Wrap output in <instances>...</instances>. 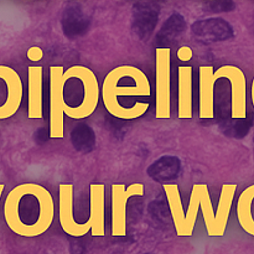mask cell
<instances>
[{"label": "cell", "instance_id": "obj_14", "mask_svg": "<svg viewBox=\"0 0 254 254\" xmlns=\"http://www.w3.org/2000/svg\"><path fill=\"white\" fill-rule=\"evenodd\" d=\"M236 213L241 228L254 237V184L247 186L238 196Z\"/></svg>", "mask_w": 254, "mask_h": 254}, {"label": "cell", "instance_id": "obj_10", "mask_svg": "<svg viewBox=\"0 0 254 254\" xmlns=\"http://www.w3.org/2000/svg\"><path fill=\"white\" fill-rule=\"evenodd\" d=\"M59 221L64 233L72 237H78V222L73 213V185H59Z\"/></svg>", "mask_w": 254, "mask_h": 254}, {"label": "cell", "instance_id": "obj_8", "mask_svg": "<svg viewBox=\"0 0 254 254\" xmlns=\"http://www.w3.org/2000/svg\"><path fill=\"white\" fill-rule=\"evenodd\" d=\"M62 66L50 67V138L62 139L64 136V102H62Z\"/></svg>", "mask_w": 254, "mask_h": 254}, {"label": "cell", "instance_id": "obj_3", "mask_svg": "<svg viewBox=\"0 0 254 254\" xmlns=\"http://www.w3.org/2000/svg\"><path fill=\"white\" fill-rule=\"evenodd\" d=\"M101 88L92 69L84 66H72L62 76L64 112L72 119H84L92 116L98 107Z\"/></svg>", "mask_w": 254, "mask_h": 254}, {"label": "cell", "instance_id": "obj_5", "mask_svg": "<svg viewBox=\"0 0 254 254\" xmlns=\"http://www.w3.org/2000/svg\"><path fill=\"white\" fill-rule=\"evenodd\" d=\"M145 189L141 183H134L127 188L124 184L112 185V236L127 235V202L134 196L143 197Z\"/></svg>", "mask_w": 254, "mask_h": 254}, {"label": "cell", "instance_id": "obj_2", "mask_svg": "<svg viewBox=\"0 0 254 254\" xmlns=\"http://www.w3.org/2000/svg\"><path fill=\"white\" fill-rule=\"evenodd\" d=\"M4 215L7 226L15 233L22 237H37L54 222V198L40 184H20L7 195Z\"/></svg>", "mask_w": 254, "mask_h": 254}, {"label": "cell", "instance_id": "obj_17", "mask_svg": "<svg viewBox=\"0 0 254 254\" xmlns=\"http://www.w3.org/2000/svg\"><path fill=\"white\" fill-rule=\"evenodd\" d=\"M251 99H252V104H253V108H254V77H253V81H252V86H251Z\"/></svg>", "mask_w": 254, "mask_h": 254}, {"label": "cell", "instance_id": "obj_15", "mask_svg": "<svg viewBox=\"0 0 254 254\" xmlns=\"http://www.w3.org/2000/svg\"><path fill=\"white\" fill-rule=\"evenodd\" d=\"M176 56H178V60H180L181 62H188L193 57V51L190 46H181L179 47Z\"/></svg>", "mask_w": 254, "mask_h": 254}, {"label": "cell", "instance_id": "obj_16", "mask_svg": "<svg viewBox=\"0 0 254 254\" xmlns=\"http://www.w3.org/2000/svg\"><path fill=\"white\" fill-rule=\"evenodd\" d=\"M26 56L30 61L39 62L40 60H42V57H44V51H42L41 47L31 46L29 50H27Z\"/></svg>", "mask_w": 254, "mask_h": 254}, {"label": "cell", "instance_id": "obj_1", "mask_svg": "<svg viewBox=\"0 0 254 254\" xmlns=\"http://www.w3.org/2000/svg\"><path fill=\"white\" fill-rule=\"evenodd\" d=\"M101 97L111 116L123 121L140 118L150 107V82L138 67L118 66L104 77Z\"/></svg>", "mask_w": 254, "mask_h": 254}, {"label": "cell", "instance_id": "obj_7", "mask_svg": "<svg viewBox=\"0 0 254 254\" xmlns=\"http://www.w3.org/2000/svg\"><path fill=\"white\" fill-rule=\"evenodd\" d=\"M22 82L15 69L0 66V119L14 116L22 101Z\"/></svg>", "mask_w": 254, "mask_h": 254}, {"label": "cell", "instance_id": "obj_12", "mask_svg": "<svg viewBox=\"0 0 254 254\" xmlns=\"http://www.w3.org/2000/svg\"><path fill=\"white\" fill-rule=\"evenodd\" d=\"M212 66L200 67V118L215 117V83Z\"/></svg>", "mask_w": 254, "mask_h": 254}, {"label": "cell", "instance_id": "obj_6", "mask_svg": "<svg viewBox=\"0 0 254 254\" xmlns=\"http://www.w3.org/2000/svg\"><path fill=\"white\" fill-rule=\"evenodd\" d=\"M226 78L231 83V117L243 119L247 117V82L242 69L226 64L213 72V81Z\"/></svg>", "mask_w": 254, "mask_h": 254}, {"label": "cell", "instance_id": "obj_11", "mask_svg": "<svg viewBox=\"0 0 254 254\" xmlns=\"http://www.w3.org/2000/svg\"><path fill=\"white\" fill-rule=\"evenodd\" d=\"M192 114V67L180 66L178 68V117L190 119Z\"/></svg>", "mask_w": 254, "mask_h": 254}, {"label": "cell", "instance_id": "obj_4", "mask_svg": "<svg viewBox=\"0 0 254 254\" xmlns=\"http://www.w3.org/2000/svg\"><path fill=\"white\" fill-rule=\"evenodd\" d=\"M155 117L158 119L171 117L170 47H156L155 50Z\"/></svg>", "mask_w": 254, "mask_h": 254}, {"label": "cell", "instance_id": "obj_9", "mask_svg": "<svg viewBox=\"0 0 254 254\" xmlns=\"http://www.w3.org/2000/svg\"><path fill=\"white\" fill-rule=\"evenodd\" d=\"M104 193L103 184H91L89 186V217L78 228V237L91 232L93 237H103L104 228Z\"/></svg>", "mask_w": 254, "mask_h": 254}, {"label": "cell", "instance_id": "obj_13", "mask_svg": "<svg viewBox=\"0 0 254 254\" xmlns=\"http://www.w3.org/2000/svg\"><path fill=\"white\" fill-rule=\"evenodd\" d=\"M29 82V99H27V116L30 119H41L44 116L42 108V67L31 66L27 72Z\"/></svg>", "mask_w": 254, "mask_h": 254}]
</instances>
